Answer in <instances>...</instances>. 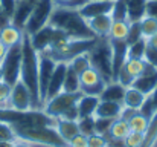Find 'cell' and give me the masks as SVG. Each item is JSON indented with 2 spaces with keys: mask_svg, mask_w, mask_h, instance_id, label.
Returning <instances> with one entry per match:
<instances>
[{
  "mask_svg": "<svg viewBox=\"0 0 157 147\" xmlns=\"http://www.w3.org/2000/svg\"><path fill=\"white\" fill-rule=\"evenodd\" d=\"M38 51L34 48L31 37L23 32L21 39V69H20V80L29 89L34 109H41L40 104V91H38Z\"/></svg>",
  "mask_w": 157,
  "mask_h": 147,
  "instance_id": "1",
  "label": "cell"
},
{
  "mask_svg": "<svg viewBox=\"0 0 157 147\" xmlns=\"http://www.w3.org/2000/svg\"><path fill=\"white\" fill-rule=\"evenodd\" d=\"M49 25H52L53 28L61 29L63 32H66L70 39H95L96 35L93 34V31L89 28L87 20H84L78 9H70V8H59L55 6Z\"/></svg>",
  "mask_w": 157,
  "mask_h": 147,
  "instance_id": "2",
  "label": "cell"
},
{
  "mask_svg": "<svg viewBox=\"0 0 157 147\" xmlns=\"http://www.w3.org/2000/svg\"><path fill=\"white\" fill-rule=\"evenodd\" d=\"M17 140L29 144H38L46 147H69V144L59 137L55 126H29V127H12Z\"/></svg>",
  "mask_w": 157,
  "mask_h": 147,
  "instance_id": "3",
  "label": "cell"
},
{
  "mask_svg": "<svg viewBox=\"0 0 157 147\" xmlns=\"http://www.w3.org/2000/svg\"><path fill=\"white\" fill-rule=\"evenodd\" d=\"M96 42H98V37L86 39V40H81V39H66V40L53 45L51 48H48L46 51L40 52V54H44V55L51 57L53 61H56V63H61V61L63 63H69L76 55L87 54L90 49L95 46Z\"/></svg>",
  "mask_w": 157,
  "mask_h": 147,
  "instance_id": "4",
  "label": "cell"
},
{
  "mask_svg": "<svg viewBox=\"0 0 157 147\" xmlns=\"http://www.w3.org/2000/svg\"><path fill=\"white\" fill-rule=\"evenodd\" d=\"M90 64L93 69H96L101 77L105 80V83H111L113 80V66H111V45L110 39H99L95 43V46L89 52Z\"/></svg>",
  "mask_w": 157,
  "mask_h": 147,
  "instance_id": "5",
  "label": "cell"
},
{
  "mask_svg": "<svg viewBox=\"0 0 157 147\" xmlns=\"http://www.w3.org/2000/svg\"><path fill=\"white\" fill-rule=\"evenodd\" d=\"M53 9H55V2L53 0H37V3H35L26 25H25L23 32L28 34V35H32L38 29L46 26L51 20Z\"/></svg>",
  "mask_w": 157,
  "mask_h": 147,
  "instance_id": "6",
  "label": "cell"
},
{
  "mask_svg": "<svg viewBox=\"0 0 157 147\" xmlns=\"http://www.w3.org/2000/svg\"><path fill=\"white\" fill-rule=\"evenodd\" d=\"M3 67V81L9 86H14L20 80V69H21V43L8 48L5 58L0 61Z\"/></svg>",
  "mask_w": 157,
  "mask_h": 147,
  "instance_id": "7",
  "label": "cell"
},
{
  "mask_svg": "<svg viewBox=\"0 0 157 147\" xmlns=\"http://www.w3.org/2000/svg\"><path fill=\"white\" fill-rule=\"evenodd\" d=\"M82 94L81 92H59L58 95L51 98L49 101H46V104L43 106V110L51 115L52 118H61L69 109H72L73 106H76L78 100Z\"/></svg>",
  "mask_w": 157,
  "mask_h": 147,
  "instance_id": "8",
  "label": "cell"
},
{
  "mask_svg": "<svg viewBox=\"0 0 157 147\" xmlns=\"http://www.w3.org/2000/svg\"><path fill=\"white\" fill-rule=\"evenodd\" d=\"M29 37H31V42H32L34 48L37 49L38 52H43L48 48H51V46L66 40V39H70L66 32H63L61 29L53 28L52 25H49V23L46 26H43L41 29H38L35 34L29 35Z\"/></svg>",
  "mask_w": 157,
  "mask_h": 147,
  "instance_id": "9",
  "label": "cell"
},
{
  "mask_svg": "<svg viewBox=\"0 0 157 147\" xmlns=\"http://www.w3.org/2000/svg\"><path fill=\"white\" fill-rule=\"evenodd\" d=\"M38 58V91H40V104L41 109L46 103V92H48V86H49V80L53 74V69L56 66V61H53L51 57L40 54Z\"/></svg>",
  "mask_w": 157,
  "mask_h": 147,
  "instance_id": "10",
  "label": "cell"
},
{
  "mask_svg": "<svg viewBox=\"0 0 157 147\" xmlns=\"http://www.w3.org/2000/svg\"><path fill=\"white\" fill-rule=\"evenodd\" d=\"M8 107L14 110H31L34 109V101L29 89L23 84L21 80H18L11 88V95L8 101Z\"/></svg>",
  "mask_w": 157,
  "mask_h": 147,
  "instance_id": "11",
  "label": "cell"
},
{
  "mask_svg": "<svg viewBox=\"0 0 157 147\" xmlns=\"http://www.w3.org/2000/svg\"><path fill=\"white\" fill-rule=\"evenodd\" d=\"M105 80L101 77V74L93 69V67H89L87 71H84L81 75H79V86H81V94H86V95H96L99 97L102 89L105 88Z\"/></svg>",
  "mask_w": 157,
  "mask_h": 147,
  "instance_id": "12",
  "label": "cell"
},
{
  "mask_svg": "<svg viewBox=\"0 0 157 147\" xmlns=\"http://www.w3.org/2000/svg\"><path fill=\"white\" fill-rule=\"evenodd\" d=\"M113 9V0H93V2H86L79 9V15L84 20H90L99 15L110 14Z\"/></svg>",
  "mask_w": 157,
  "mask_h": 147,
  "instance_id": "13",
  "label": "cell"
},
{
  "mask_svg": "<svg viewBox=\"0 0 157 147\" xmlns=\"http://www.w3.org/2000/svg\"><path fill=\"white\" fill-rule=\"evenodd\" d=\"M66 71H67V63H56L53 74L49 80V86H48V92H46V101H49L51 98L58 95L59 92H63V84H64V77H66ZM46 104V103H44Z\"/></svg>",
  "mask_w": 157,
  "mask_h": 147,
  "instance_id": "14",
  "label": "cell"
},
{
  "mask_svg": "<svg viewBox=\"0 0 157 147\" xmlns=\"http://www.w3.org/2000/svg\"><path fill=\"white\" fill-rule=\"evenodd\" d=\"M111 45V66H113V80L116 81V75L122 64L127 60V51L128 43L125 40H110Z\"/></svg>",
  "mask_w": 157,
  "mask_h": 147,
  "instance_id": "15",
  "label": "cell"
},
{
  "mask_svg": "<svg viewBox=\"0 0 157 147\" xmlns=\"http://www.w3.org/2000/svg\"><path fill=\"white\" fill-rule=\"evenodd\" d=\"M35 3H37V0H18L17 6H15V11L12 14V18H11L12 25L23 31L25 25H26V22H28L34 6H35Z\"/></svg>",
  "mask_w": 157,
  "mask_h": 147,
  "instance_id": "16",
  "label": "cell"
},
{
  "mask_svg": "<svg viewBox=\"0 0 157 147\" xmlns=\"http://www.w3.org/2000/svg\"><path fill=\"white\" fill-rule=\"evenodd\" d=\"M134 89L140 91L144 95H151V92L154 91V88L157 86V69L150 67L147 72H144L140 77H137L133 84Z\"/></svg>",
  "mask_w": 157,
  "mask_h": 147,
  "instance_id": "17",
  "label": "cell"
},
{
  "mask_svg": "<svg viewBox=\"0 0 157 147\" xmlns=\"http://www.w3.org/2000/svg\"><path fill=\"white\" fill-rule=\"evenodd\" d=\"M87 23H89V28L93 31V34L96 37L108 39L110 29H111V25H113V18H111L110 14H105V15H99V17L87 20Z\"/></svg>",
  "mask_w": 157,
  "mask_h": 147,
  "instance_id": "18",
  "label": "cell"
},
{
  "mask_svg": "<svg viewBox=\"0 0 157 147\" xmlns=\"http://www.w3.org/2000/svg\"><path fill=\"white\" fill-rule=\"evenodd\" d=\"M122 110H124V104L114 103V101H105V100H101V98H99L98 107H96V110H95V116L116 120V118L121 116Z\"/></svg>",
  "mask_w": 157,
  "mask_h": 147,
  "instance_id": "19",
  "label": "cell"
},
{
  "mask_svg": "<svg viewBox=\"0 0 157 147\" xmlns=\"http://www.w3.org/2000/svg\"><path fill=\"white\" fill-rule=\"evenodd\" d=\"M125 91H127L125 86H122L117 81H111V83L105 84V88L102 89L99 98L105 100V101H114V103H121L122 104L124 97H125Z\"/></svg>",
  "mask_w": 157,
  "mask_h": 147,
  "instance_id": "20",
  "label": "cell"
},
{
  "mask_svg": "<svg viewBox=\"0 0 157 147\" xmlns=\"http://www.w3.org/2000/svg\"><path fill=\"white\" fill-rule=\"evenodd\" d=\"M59 137L69 144V141L72 138H75L79 133V127H78V121H72V120H64V118H56V124H55Z\"/></svg>",
  "mask_w": 157,
  "mask_h": 147,
  "instance_id": "21",
  "label": "cell"
},
{
  "mask_svg": "<svg viewBox=\"0 0 157 147\" xmlns=\"http://www.w3.org/2000/svg\"><path fill=\"white\" fill-rule=\"evenodd\" d=\"M98 103H99V97L82 94V95L79 97V100H78V103H76V109H78L79 118L93 116V115H95V110H96V107H98Z\"/></svg>",
  "mask_w": 157,
  "mask_h": 147,
  "instance_id": "22",
  "label": "cell"
},
{
  "mask_svg": "<svg viewBox=\"0 0 157 147\" xmlns=\"http://www.w3.org/2000/svg\"><path fill=\"white\" fill-rule=\"evenodd\" d=\"M21 39H23V31L18 29L17 26H14L12 23L5 26L3 29H0V42L6 48H11V46L21 43Z\"/></svg>",
  "mask_w": 157,
  "mask_h": 147,
  "instance_id": "23",
  "label": "cell"
},
{
  "mask_svg": "<svg viewBox=\"0 0 157 147\" xmlns=\"http://www.w3.org/2000/svg\"><path fill=\"white\" fill-rule=\"evenodd\" d=\"M147 97H148V95H144L140 91H137V89H134L133 86H130V88H127V91H125V97H124L122 104H124V107H127V109L139 110V109L144 106Z\"/></svg>",
  "mask_w": 157,
  "mask_h": 147,
  "instance_id": "24",
  "label": "cell"
},
{
  "mask_svg": "<svg viewBox=\"0 0 157 147\" xmlns=\"http://www.w3.org/2000/svg\"><path fill=\"white\" fill-rule=\"evenodd\" d=\"M128 11V22H140L145 17L147 0H125Z\"/></svg>",
  "mask_w": 157,
  "mask_h": 147,
  "instance_id": "25",
  "label": "cell"
},
{
  "mask_svg": "<svg viewBox=\"0 0 157 147\" xmlns=\"http://www.w3.org/2000/svg\"><path fill=\"white\" fill-rule=\"evenodd\" d=\"M131 130H130V126H128V121L127 120H124V118H116V120H113V123H111V126H110V130H108V137H111V138H116V140H125L127 138V135L130 133Z\"/></svg>",
  "mask_w": 157,
  "mask_h": 147,
  "instance_id": "26",
  "label": "cell"
},
{
  "mask_svg": "<svg viewBox=\"0 0 157 147\" xmlns=\"http://www.w3.org/2000/svg\"><path fill=\"white\" fill-rule=\"evenodd\" d=\"M63 92H81L79 86V75L67 64L66 77H64V84H63Z\"/></svg>",
  "mask_w": 157,
  "mask_h": 147,
  "instance_id": "27",
  "label": "cell"
},
{
  "mask_svg": "<svg viewBox=\"0 0 157 147\" xmlns=\"http://www.w3.org/2000/svg\"><path fill=\"white\" fill-rule=\"evenodd\" d=\"M124 66H125V69L134 77V80L137 78V77H140L144 72H147L151 66L142 58V60H134V58H127L125 60V63H124Z\"/></svg>",
  "mask_w": 157,
  "mask_h": 147,
  "instance_id": "28",
  "label": "cell"
},
{
  "mask_svg": "<svg viewBox=\"0 0 157 147\" xmlns=\"http://www.w3.org/2000/svg\"><path fill=\"white\" fill-rule=\"evenodd\" d=\"M128 29H130V22H113L111 29H110V40H125L127 42V35H128Z\"/></svg>",
  "mask_w": 157,
  "mask_h": 147,
  "instance_id": "29",
  "label": "cell"
},
{
  "mask_svg": "<svg viewBox=\"0 0 157 147\" xmlns=\"http://www.w3.org/2000/svg\"><path fill=\"white\" fill-rule=\"evenodd\" d=\"M148 124H150V120L147 116H144L142 113L136 112L130 120H128V126H130V130L131 132H137V133H145L147 129H148Z\"/></svg>",
  "mask_w": 157,
  "mask_h": 147,
  "instance_id": "30",
  "label": "cell"
},
{
  "mask_svg": "<svg viewBox=\"0 0 157 147\" xmlns=\"http://www.w3.org/2000/svg\"><path fill=\"white\" fill-rule=\"evenodd\" d=\"M148 46V40L147 39H140L131 45H128V51H127V58H134V60H142L145 55V49Z\"/></svg>",
  "mask_w": 157,
  "mask_h": 147,
  "instance_id": "31",
  "label": "cell"
},
{
  "mask_svg": "<svg viewBox=\"0 0 157 147\" xmlns=\"http://www.w3.org/2000/svg\"><path fill=\"white\" fill-rule=\"evenodd\" d=\"M78 75H81L84 71H87L89 67H92L90 64V58H89V54H79L76 55L75 58H72L69 63H67Z\"/></svg>",
  "mask_w": 157,
  "mask_h": 147,
  "instance_id": "32",
  "label": "cell"
},
{
  "mask_svg": "<svg viewBox=\"0 0 157 147\" xmlns=\"http://www.w3.org/2000/svg\"><path fill=\"white\" fill-rule=\"evenodd\" d=\"M113 22H128V11L125 0H113V9L110 12Z\"/></svg>",
  "mask_w": 157,
  "mask_h": 147,
  "instance_id": "33",
  "label": "cell"
},
{
  "mask_svg": "<svg viewBox=\"0 0 157 147\" xmlns=\"http://www.w3.org/2000/svg\"><path fill=\"white\" fill-rule=\"evenodd\" d=\"M140 31H142V37L148 40L150 37L157 34V20L151 17H144L140 20Z\"/></svg>",
  "mask_w": 157,
  "mask_h": 147,
  "instance_id": "34",
  "label": "cell"
},
{
  "mask_svg": "<svg viewBox=\"0 0 157 147\" xmlns=\"http://www.w3.org/2000/svg\"><path fill=\"white\" fill-rule=\"evenodd\" d=\"M78 127H79V133L89 137L92 133H95V115L93 116H84L78 120Z\"/></svg>",
  "mask_w": 157,
  "mask_h": 147,
  "instance_id": "35",
  "label": "cell"
},
{
  "mask_svg": "<svg viewBox=\"0 0 157 147\" xmlns=\"http://www.w3.org/2000/svg\"><path fill=\"white\" fill-rule=\"evenodd\" d=\"M0 141H17V137H15V132L12 129V126L6 121H2L0 120Z\"/></svg>",
  "mask_w": 157,
  "mask_h": 147,
  "instance_id": "36",
  "label": "cell"
},
{
  "mask_svg": "<svg viewBox=\"0 0 157 147\" xmlns=\"http://www.w3.org/2000/svg\"><path fill=\"white\" fill-rule=\"evenodd\" d=\"M142 39V31H140V22H130V29L127 35V43L131 45L137 40Z\"/></svg>",
  "mask_w": 157,
  "mask_h": 147,
  "instance_id": "37",
  "label": "cell"
},
{
  "mask_svg": "<svg viewBox=\"0 0 157 147\" xmlns=\"http://www.w3.org/2000/svg\"><path fill=\"white\" fill-rule=\"evenodd\" d=\"M111 123H113V120H110V118H99V116H95V133L107 135L108 130H110Z\"/></svg>",
  "mask_w": 157,
  "mask_h": 147,
  "instance_id": "38",
  "label": "cell"
},
{
  "mask_svg": "<svg viewBox=\"0 0 157 147\" xmlns=\"http://www.w3.org/2000/svg\"><path fill=\"white\" fill-rule=\"evenodd\" d=\"M116 81L117 83H121L122 86H125V88H130L131 84H133V81H134V77L125 69V66L122 64V67L119 69V72H117V75H116Z\"/></svg>",
  "mask_w": 157,
  "mask_h": 147,
  "instance_id": "39",
  "label": "cell"
},
{
  "mask_svg": "<svg viewBox=\"0 0 157 147\" xmlns=\"http://www.w3.org/2000/svg\"><path fill=\"white\" fill-rule=\"evenodd\" d=\"M125 147H142L144 144V133H137V132H130L127 135V138L124 140Z\"/></svg>",
  "mask_w": 157,
  "mask_h": 147,
  "instance_id": "40",
  "label": "cell"
},
{
  "mask_svg": "<svg viewBox=\"0 0 157 147\" xmlns=\"http://www.w3.org/2000/svg\"><path fill=\"white\" fill-rule=\"evenodd\" d=\"M11 88L6 81H0V109L8 107V101H9V95H11Z\"/></svg>",
  "mask_w": 157,
  "mask_h": 147,
  "instance_id": "41",
  "label": "cell"
},
{
  "mask_svg": "<svg viewBox=\"0 0 157 147\" xmlns=\"http://www.w3.org/2000/svg\"><path fill=\"white\" fill-rule=\"evenodd\" d=\"M87 147H107V138L105 135L92 133L87 137Z\"/></svg>",
  "mask_w": 157,
  "mask_h": 147,
  "instance_id": "42",
  "label": "cell"
},
{
  "mask_svg": "<svg viewBox=\"0 0 157 147\" xmlns=\"http://www.w3.org/2000/svg\"><path fill=\"white\" fill-rule=\"evenodd\" d=\"M144 60H145V61H147L151 67L157 69V48L151 46V45H148V46H147V49H145Z\"/></svg>",
  "mask_w": 157,
  "mask_h": 147,
  "instance_id": "43",
  "label": "cell"
},
{
  "mask_svg": "<svg viewBox=\"0 0 157 147\" xmlns=\"http://www.w3.org/2000/svg\"><path fill=\"white\" fill-rule=\"evenodd\" d=\"M55 6L59 8H70V9H79L87 0H53Z\"/></svg>",
  "mask_w": 157,
  "mask_h": 147,
  "instance_id": "44",
  "label": "cell"
},
{
  "mask_svg": "<svg viewBox=\"0 0 157 147\" xmlns=\"http://www.w3.org/2000/svg\"><path fill=\"white\" fill-rule=\"evenodd\" d=\"M18 0H0V6H2V12H5L6 15H9L12 18V14L15 11Z\"/></svg>",
  "mask_w": 157,
  "mask_h": 147,
  "instance_id": "45",
  "label": "cell"
},
{
  "mask_svg": "<svg viewBox=\"0 0 157 147\" xmlns=\"http://www.w3.org/2000/svg\"><path fill=\"white\" fill-rule=\"evenodd\" d=\"M145 17H151V18L157 20V0H147Z\"/></svg>",
  "mask_w": 157,
  "mask_h": 147,
  "instance_id": "46",
  "label": "cell"
},
{
  "mask_svg": "<svg viewBox=\"0 0 157 147\" xmlns=\"http://www.w3.org/2000/svg\"><path fill=\"white\" fill-rule=\"evenodd\" d=\"M69 147H87V137L82 133H78L75 138L69 141Z\"/></svg>",
  "mask_w": 157,
  "mask_h": 147,
  "instance_id": "47",
  "label": "cell"
},
{
  "mask_svg": "<svg viewBox=\"0 0 157 147\" xmlns=\"http://www.w3.org/2000/svg\"><path fill=\"white\" fill-rule=\"evenodd\" d=\"M11 23H12L11 17H9V15H6L5 12H2V11H0V29H3L5 26H8V25H11Z\"/></svg>",
  "mask_w": 157,
  "mask_h": 147,
  "instance_id": "48",
  "label": "cell"
},
{
  "mask_svg": "<svg viewBox=\"0 0 157 147\" xmlns=\"http://www.w3.org/2000/svg\"><path fill=\"white\" fill-rule=\"evenodd\" d=\"M150 98H151V101H153V106H154V109L157 110V86L154 88V91L151 92V95H150Z\"/></svg>",
  "mask_w": 157,
  "mask_h": 147,
  "instance_id": "49",
  "label": "cell"
},
{
  "mask_svg": "<svg viewBox=\"0 0 157 147\" xmlns=\"http://www.w3.org/2000/svg\"><path fill=\"white\" fill-rule=\"evenodd\" d=\"M6 52H8V48H6V46H5V45H3V43L0 42V61H2V60L5 58Z\"/></svg>",
  "mask_w": 157,
  "mask_h": 147,
  "instance_id": "50",
  "label": "cell"
},
{
  "mask_svg": "<svg viewBox=\"0 0 157 147\" xmlns=\"http://www.w3.org/2000/svg\"><path fill=\"white\" fill-rule=\"evenodd\" d=\"M14 147H32V144H29V143H26V141H20V140H17V141L14 143Z\"/></svg>",
  "mask_w": 157,
  "mask_h": 147,
  "instance_id": "51",
  "label": "cell"
},
{
  "mask_svg": "<svg viewBox=\"0 0 157 147\" xmlns=\"http://www.w3.org/2000/svg\"><path fill=\"white\" fill-rule=\"evenodd\" d=\"M148 45H151V46L157 48V34H154L153 37H150V39H148Z\"/></svg>",
  "mask_w": 157,
  "mask_h": 147,
  "instance_id": "52",
  "label": "cell"
},
{
  "mask_svg": "<svg viewBox=\"0 0 157 147\" xmlns=\"http://www.w3.org/2000/svg\"><path fill=\"white\" fill-rule=\"evenodd\" d=\"M14 143L12 141H0V147H14Z\"/></svg>",
  "mask_w": 157,
  "mask_h": 147,
  "instance_id": "53",
  "label": "cell"
},
{
  "mask_svg": "<svg viewBox=\"0 0 157 147\" xmlns=\"http://www.w3.org/2000/svg\"><path fill=\"white\" fill-rule=\"evenodd\" d=\"M0 81H3V67L0 64Z\"/></svg>",
  "mask_w": 157,
  "mask_h": 147,
  "instance_id": "54",
  "label": "cell"
},
{
  "mask_svg": "<svg viewBox=\"0 0 157 147\" xmlns=\"http://www.w3.org/2000/svg\"><path fill=\"white\" fill-rule=\"evenodd\" d=\"M87 2H93V0H87Z\"/></svg>",
  "mask_w": 157,
  "mask_h": 147,
  "instance_id": "55",
  "label": "cell"
},
{
  "mask_svg": "<svg viewBox=\"0 0 157 147\" xmlns=\"http://www.w3.org/2000/svg\"><path fill=\"white\" fill-rule=\"evenodd\" d=\"M0 11H2V6H0Z\"/></svg>",
  "mask_w": 157,
  "mask_h": 147,
  "instance_id": "56",
  "label": "cell"
},
{
  "mask_svg": "<svg viewBox=\"0 0 157 147\" xmlns=\"http://www.w3.org/2000/svg\"><path fill=\"white\" fill-rule=\"evenodd\" d=\"M107 147H110V146H107Z\"/></svg>",
  "mask_w": 157,
  "mask_h": 147,
  "instance_id": "57",
  "label": "cell"
}]
</instances>
